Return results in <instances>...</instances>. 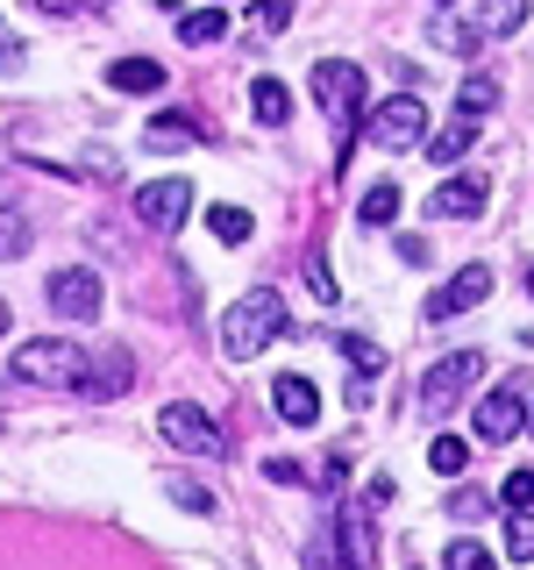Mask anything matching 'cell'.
<instances>
[{
  "label": "cell",
  "instance_id": "25",
  "mask_svg": "<svg viewBox=\"0 0 534 570\" xmlns=\"http://www.w3.org/2000/svg\"><path fill=\"white\" fill-rule=\"evenodd\" d=\"M207 228H214L228 249H236V243H249V228H257V222H249L243 207H207Z\"/></svg>",
  "mask_w": 534,
  "mask_h": 570
},
{
  "label": "cell",
  "instance_id": "35",
  "mask_svg": "<svg viewBox=\"0 0 534 570\" xmlns=\"http://www.w3.org/2000/svg\"><path fill=\"white\" fill-rule=\"evenodd\" d=\"M0 335H8V299H0Z\"/></svg>",
  "mask_w": 534,
  "mask_h": 570
},
{
  "label": "cell",
  "instance_id": "4",
  "mask_svg": "<svg viewBox=\"0 0 534 570\" xmlns=\"http://www.w3.org/2000/svg\"><path fill=\"white\" fill-rule=\"evenodd\" d=\"M370 142L378 150H414V142H427V100L421 94H392L370 107Z\"/></svg>",
  "mask_w": 534,
  "mask_h": 570
},
{
  "label": "cell",
  "instance_id": "18",
  "mask_svg": "<svg viewBox=\"0 0 534 570\" xmlns=\"http://www.w3.org/2000/svg\"><path fill=\"white\" fill-rule=\"evenodd\" d=\"M249 115H257L264 129H285V121H293V94H285L278 79H257L249 86Z\"/></svg>",
  "mask_w": 534,
  "mask_h": 570
},
{
  "label": "cell",
  "instance_id": "13",
  "mask_svg": "<svg viewBox=\"0 0 534 570\" xmlns=\"http://www.w3.org/2000/svg\"><path fill=\"white\" fill-rule=\"evenodd\" d=\"M271 406H278L285 428H314V421H320V385L299 379V371H285V379L271 385Z\"/></svg>",
  "mask_w": 534,
  "mask_h": 570
},
{
  "label": "cell",
  "instance_id": "36",
  "mask_svg": "<svg viewBox=\"0 0 534 570\" xmlns=\"http://www.w3.org/2000/svg\"><path fill=\"white\" fill-rule=\"evenodd\" d=\"M527 293H534V264H527Z\"/></svg>",
  "mask_w": 534,
  "mask_h": 570
},
{
  "label": "cell",
  "instance_id": "26",
  "mask_svg": "<svg viewBox=\"0 0 534 570\" xmlns=\"http://www.w3.org/2000/svg\"><path fill=\"white\" fill-rule=\"evenodd\" d=\"M228 29V14L221 8H200V14H178V36H186V43H214V36Z\"/></svg>",
  "mask_w": 534,
  "mask_h": 570
},
{
  "label": "cell",
  "instance_id": "7",
  "mask_svg": "<svg viewBox=\"0 0 534 570\" xmlns=\"http://www.w3.org/2000/svg\"><path fill=\"white\" fill-rule=\"evenodd\" d=\"M364 94H370V79H364V65H349V58H328V65H314V100L328 107L335 121H356V107H364Z\"/></svg>",
  "mask_w": 534,
  "mask_h": 570
},
{
  "label": "cell",
  "instance_id": "28",
  "mask_svg": "<svg viewBox=\"0 0 534 570\" xmlns=\"http://www.w3.org/2000/svg\"><path fill=\"white\" fill-rule=\"evenodd\" d=\"M307 285H314V299H320V307H335V293H343V285L328 278V264H320V249L307 257Z\"/></svg>",
  "mask_w": 534,
  "mask_h": 570
},
{
  "label": "cell",
  "instance_id": "5",
  "mask_svg": "<svg viewBox=\"0 0 534 570\" xmlns=\"http://www.w3.org/2000/svg\"><path fill=\"white\" fill-rule=\"evenodd\" d=\"M136 379V356L121 350V343H86V364H79V400H121Z\"/></svg>",
  "mask_w": 534,
  "mask_h": 570
},
{
  "label": "cell",
  "instance_id": "24",
  "mask_svg": "<svg viewBox=\"0 0 534 570\" xmlns=\"http://www.w3.org/2000/svg\"><path fill=\"white\" fill-rule=\"evenodd\" d=\"M442 570H498V557H492L485 542H471V534H463V542L442 549Z\"/></svg>",
  "mask_w": 534,
  "mask_h": 570
},
{
  "label": "cell",
  "instance_id": "33",
  "mask_svg": "<svg viewBox=\"0 0 534 570\" xmlns=\"http://www.w3.org/2000/svg\"><path fill=\"white\" fill-rule=\"evenodd\" d=\"M36 8H43V14H79L86 0H36Z\"/></svg>",
  "mask_w": 534,
  "mask_h": 570
},
{
  "label": "cell",
  "instance_id": "6",
  "mask_svg": "<svg viewBox=\"0 0 534 570\" xmlns=\"http://www.w3.org/2000/svg\"><path fill=\"white\" fill-rule=\"evenodd\" d=\"M477 379H485V356H477V350H449L442 364H427V379H421V406H427V414H442V406H456Z\"/></svg>",
  "mask_w": 534,
  "mask_h": 570
},
{
  "label": "cell",
  "instance_id": "14",
  "mask_svg": "<svg viewBox=\"0 0 534 570\" xmlns=\"http://www.w3.org/2000/svg\"><path fill=\"white\" fill-rule=\"evenodd\" d=\"M335 343H343V356L356 364V385H349V400H356V406H370V385H378V371H385V350H370L364 335H335Z\"/></svg>",
  "mask_w": 534,
  "mask_h": 570
},
{
  "label": "cell",
  "instance_id": "11",
  "mask_svg": "<svg viewBox=\"0 0 534 570\" xmlns=\"http://www.w3.org/2000/svg\"><path fill=\"white\" fill-rule=\"evenodd\" d=\"M485 200H492L485 171H456V178H442V186L427 193V214H435V222H477Z\"/></svg>",
  "mask_w": 534,
  "mask_h": 570
},
{
  "label": "cell",
  "instance_id": "23",
  "mask_svg": "<svg viewBox=\"0 0 534 570\" xmlns=\"http://www.w3.org/2000/svg\"><path fill=\"white\" fill-rule=\"evenodd\" d=\"M427 463H435L442 478H463V463H471V442H463V435H435V442H427Z\"/></svg>",
  "mask_w": 534,
  "mask_h": 570
},
{
  "label": "cell",
  "instance_id": "31",
  "mask_svg": "<svg viewBox=\"0 0 534 570\" xmlns=\"http://www.w3.org/2000/svg\"><path fill=\"white\" fill-rule=\"evenodd\" d=\"M293 8H299V0H264V14H257V29H264V36H278L285 22H293Z\"/></svg>",
  "mask_w": 534,
  "mask_h": 570
},
{
  "label": "cell",
  "instance_id": "17",
  "mask_svg": "<svg viewBox=\"0 0 534 570\" xmlns=\"http://www.w3.org/2000/svg\"><path fill=\"white\" fill-rule=\"evenodd\" d=\"M471 142H477V121L449 115V129H442V136H427V165H442V171L463 165V150H471Z\"/></svg>",
  "mask_w": 534,
  "mask_h": 570
},
{
  "label": "cell",
  "instance_id": "16",
  "mask_svg": "<svg viewBox=\"0 0 534 570\" xmlns=\"http://www.w3.org/2000/svg\"><path fill=\"white\" fill-rule=\"evenodd\" d=\"M492 107H498V79H492V71H463V86H456V115H463V121H485Z\"/></svg>",
  "mask_w": 534,
  "mask_h": 570
},
{
  "label": "cell",
  "instance_id": "29",
  "mask_svg": "<svg viewBox=\"0 0 534 570\" xmlns=\"http://www.w3.org/2000/svg\"><path fill=\"white\" fill-rule=\"evenodd\" d=\"M506 507H513V513L534 507V471H513V478H506Z\"/></svg>",
  "mask_w": 534,
  "mask_h": 570
},
{
  "label": "cell",
  "instance_id": "15",
  "mask_svg": "<svg viewBox=\"0 0 534 570\" xmlns=\"http://www.w3.org/2000/svg\"><path fill=\"white\" fill-rule=\"evenodd\" d=\"M107 86H115V94H157V86H165V65L157 58H121V65H107Z\"/></svg>",
  "mask_w": 534,
  "mask_h": 570
},
{
  "label": "cell",
  "instance_id": "21",
  "mask_svg": "<svg viewBox=\"0 0 534 570\" xmlns=\"http://www.w3.org/2000/svg\"><path fill=\"white\" fill-rule=\"evenodd\" d=\"M29 243H36V228H29V214H22V207H0V264H14V257H29Z\"/></svg>",
  "mask_w": 534,
  "mask_h": 570
},
{
  "label": "cell",
  "instance_id": "20",
  "mask_svg": "<svg viewBox=\"0 0 534 570\" xmlns=\"http://www.w3.org/2000/svg\"><path fill=\"white\" fill-rule=\"evenodd\" d=\"M392 214H399V186H392V178H378V186L356 200V222H364V228H392Z\"/></svg>",
  "mask_w": 534,
  "mask_h": 570
},
{
  "label": "cell",
  "instance_id": "2",
  "mask_svg": "<svg viewBox=\"0 0 534 570\" xmlns=\"http://www.w3.org/2000/svg\"><path fill=\"white\" fill-rule=\"evenodd\" d=\"M79 364H86V343H65V335H29V343L14 350V379H22V385L71 392V385H79Z\"/></svg>",
  "mask_w": 534,
  "mask_h": 570
},
{
  "label": "cell",
  "instance_id": "12",
  "mask_svg": "<svg viewBox=\"0 0 534 570\" xmlns=\"http://www.w3.org/2000/svg\"><path fill=\"white\" fill-rule=\"evenodd\" d=\"M485 299H492V264H463L442 293H427V321H456V314L485 307Z\"/></svg>",
  "mask_w": 534,
  "mask_h": 570
},
{
  "label": "cell",
  "instance_id": "34",
  "mask_svg": "<svg viewBox=\"0 0 534 570\" xmlns=\"http://www.w3.org/2000/svg\"><path fill=\"white\" fill-rule=\"evenodd\" d=\"M521 428H527V435H534V400H527V421H521Z\"/></svg>",
  "mask_w": 534,
  "mask_h": 570
},
{
  "label": "cell",
  "instance_id": "9",
  "mask_svg": "<svg viewBox=\"0 0 534 570\" xmlns=\"http://www.w3.org/2000/svg\"><path fill=\"white\" fill-rule=\"evenodd\" d=\"M527 421V392H485V400L471 406V435L485 442V450H498V442H513Z\"/></svg>",
  "mask_w": 534,
  "mask_h": 570
},
{
  "label": "cell",
  "instance_id": "32",
  "mask_svg": "<svg viewBox=\"0 0 534 570\" xmlns=\"http://www.w3.org/2000/svg\"><path fill=\"white\" fill-rule=\"evenodd\" d=\"M264 471H271L278 485H299V478H307V471H299V463H285V456H271V463H264Z\"/></svg>",
  "mask_w": 534,
  "mask_h": 570
},
{
  "label": "cell",
  "instance_id": "19",
  "mask_svg": "<svg viewBox=\"0 0 534 570\" xmlns=\"http://www.w3.org/2000/svg\"><path fill=\"white\" fill-rule=\"evenodd\" d=\"M186 142H200V121L192 115H157L142 129V150H186Z\"/></svg>",
  "mask_w": 534,
  "mask_h": 570
},
{
  "label": "cell",
  "instance_id": "30",
  "mask_svg": "<svg viewBox=\"0 0 534 570\" xmlns=\"http://www.w3.org/2000/svg\"><path fill=\"white\" fill-rule=\"evenodd\" d=\"M449 513H456V521H485L492 499H485V492H456V499H449Z\"/></svg>",
  "mask_w": 534,
  "mask_h": 570
},
{
  "label": "cell",
  "instance_id": "10",
  "mask_svg": "<svg viewBox=\"0 0 534 570\" xmlns=\"http://www.w3.org/2000/svg\"><path fill=\"white\" fill-rule=\"evenodd\" d=\"M186 214H192V178H157V186H142L136 193V222L142 228H186Z\"/></svg>",
  "mask_w": 534,
  "mask_h": 570
},
{
  "label": "cell",
  "instance_id": "3",
  "mask_svg": "<svg viewBox=\"0 0 534 570\" xmlns=\"http://www.w3.org/2000/svg\"><path fill=\"white\" fill-rule=\"evenodd\" d=\"M157 435L171 442V450H186V456H228V435H221V421L200 414L192 400H171L165 414H157Z\"/></svg>",
  "mask_w": 534,
  "mask_h": 570
},
{
  "label": "cell",
  "instance_id": "8",
  "mask_svg": "<svg viewBox=\"0 0 534 570\" xmlns=\"http://www.w3.org/2000/svg\"><path fill=\"white\" fill-rule=\"evenodd\" d=\"M50 314H65V321H93L107 307V293H100V272H86V264H65V272H50Z\"/></svg>",
  "mask_w": 534,
  "mask_h": 570
},
{
  "label": "cell",
  "instance_id": "22",
  "mask_svg": "<svg viewBox=\"0 0 534 570\" xmlns=\"http://www.w3.org/2000/svg\"><path fill=\"white\" fill-rule=\"evenodd\" d=\"M165 492H171L186 513H200V521H207V513H221V499H214V492L200 485V478H186V471H171V478H165Z\"/></svg>",
  "mask_w": 534,
  "mask_h": 570
},
{
  "label": "cell",
  "instance_id": "27",
  "mask_svg": "<svg viewBox=\"0 0 534 570\" xmlns=\"http://www.w3.org/2000/svg\"><path fill=\"white\" fill-rule=\"evenodd\" d=\"M506 557L534 563V513H506Z\"/></svg>",
  "mask_w": 534,
  "mask_h": 570
},
{
  "label": "cell",
  "instance_id": "1",
  "mask_svg": "<svg viewBox=\"0 0 534 570\" xmlns=\"http://www.w3.org/2000/svg\"><path fill=\"white\" fill-rule=\"evenodd\" d=\"M278 335H285V299L271 293V285L243 293L236 307L221 314V350H228V356H257V350H271Z\"/></svg>",
  "mask_w": 534,
  "mask_h": 570
}]
</instances>
